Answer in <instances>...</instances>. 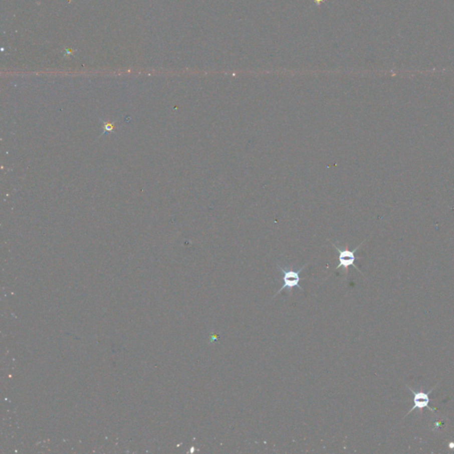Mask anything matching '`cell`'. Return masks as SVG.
I'll use <instances>...</instances> for the list:
<instances>
[{
  "instance_id": "cell-1",
  "label": "cell",
  "mask_w": 454,
  "mask_h": 454,
  "mask_svg": "<svg viewBox=\"0 0 454 454\" xmlns=\"http://www.w3.org/2000/svg\"><path fill=\"white\" fill-rule=\"evenodd\" d=\"M439 383H436V384L432 387L428 391H421V390H418V391H414L412 388H410L409 386H406L410 392L412 393V406L409 412L404 415V418L407 417L411 412H414L415 410H422L424 408H427L429 411H430L432 413H435V409L431 408L429 406V403H430V397H429V395H430L432 391L438 386Z\"/></svg>"
},
{
  "instance_id": "cell-2",
  "label": "cell",
  "mask_w": 454,
  "mask_h": 454,
  "mask_svg": "<svg viewBox=\"0 0 454 454\" xmlns=\"http://www.w3.org/2000/svg\"><path fill=\"white\" fill-rule=\"evenodd\" d=\"M306 266L307 265H304L298 271L285 269V268H282L281 266H278L279 270L283 274V286L281 287V289H279V291L274 295V297H276L279 294H281L284 289H289L291 291V289L293 288H296V287L303 291L304 289L300 285V273L306 267Z\"/></svg>"
},
{
  "instance_id": "cell-3",
  "label": "cell",
  "mask_w": 454,
  "mask_h": 454,
  "mask_svg": "<svg viewBox=\"0 0 454 454\" xmlns=\"http://www.w3.org/2000/svg\"><path fill=\"white\" fill-rule=\"evenodd\" d=\"M362 244H363V243H362L360 245H358V246L357 247L356 249H354L353 251H349V250H347V249H343V250H342L341 248L336 246L335 244H333V246L335 247V249H336V251H338L339 253V265L335 269L338 270L343 267V269H345V272L347 273L348 268H349L350 266H353L355 269L358 271L360 274H362L361 271L358 269V267L355 265V261H356V256H355V253H356V251H358V249L360 248Z\"/></svg>"
},
{
  "instance_id": "cell-4",
  "label": "cell",
  "mask_w": 454,
  "mask_h": 454,
  "mask_svg": "<svg viewBox=\"0 0 454 454\" xmlns=\"http://www.w3.org/2000/svg\"><path fill=\"white\" fill-rule=\"evenodd\" d=\"M104 123V131L103 133L101 135L105 134V133H108V132H113L115 131V123H109V122H103Z\"/></svg>"
},
{
  "instance_id": "cell-5",
  "label": "cell",
  "mask_w": 454,
  "mask_h": 454,
  "mask_svg": "<svg viewBox=\"0 0 454 454\" xmlns=\"http://www.w3.org/2000/svg\"><path fill=\"white\" fill-rule=\"evenodd\" d=\"M313 1H314V3L317 5V7H318V8H320L321 4L325 3V2L327 1V0H313Z\"/></svg>"
}]
</instances>
